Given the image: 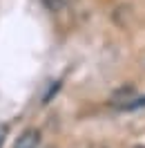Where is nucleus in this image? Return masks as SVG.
I'll use <instances>...</instances> for the list:
<instances>
[{
	"label": "nucleus",
	"mask_w": 145,
	"mask_h": 148,
	"mask_svg": "<svg viewBox=\"0 0 145 148\" xmlns=\"http://www.w3.org/2000/svg\"><path fill=\"white\" fill-rule=\"evenodd\" d=\"M40 144V130L36 128H27L20 132V137L16 139V146L14 148H38Z\"/></svg>",
	"instance_id": "1"
},
{
	"label": "nucleus",
	"mask_w": 145,
	"mask_h": 148,
	"mask_svg": "<svg viewBox=\"0 0 145 148\" xmlns=\"http://www.w3.org/2000/svg\"><path fill=\"white\" fill-rule=\"evenodd\" d=\"M45 2V7L49 11H60L65 9V5H67V0H43Z\"/></svg>",
	"instance_id": "2"
},
{
	"label": "nucleus",
	"mask_w": 145,
	"mask_h": 148,
	"mask_svg": "<svg viewBox=\"0 0 145 148\" xmlns=\"http://www.w3.org/2000/svg\"><path fill=\"white\" fill-rule=\"evenodd\" d=\"M7 135H9V126H7V123H0V148H2V144H5Z\"/></svg>",
	"instance_id": "3"
}]
</instances>
